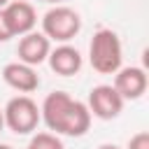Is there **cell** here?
Masks as SVG:
<instances>
[{"mask_svg":"<svg viewBox=\"0 0 149 149\" xmlns=\"http://www.w3.org/2000/svg\"><path fill=\"white\" fill-rule=\"evenodd\" d=\"M28 149H65V144L54 133H37V135H33Z\"/></svg>","mask_w":149,"mask_h":149,"instance_id":"cell-11","label":"cell"},{"mask_svg":"<svg viewBox=\"0 0 149 149\" xmlns=\"http://www.w3.org/2000/svg\"><path fill=\"white\" fill-rule=\"evenodd\" d=\"M40 116L47 123V128L54 130V135H68V137L86 135L93 119L86 102L74 100L65 91H51L40 107Z\"/></svg>","mask_w":149,"mask_h":149,"instance_id":"cell-1","label":"cell"},{"mask_svg":"<svg viewBox=\"0 0 149 149\" xmlns=\"http://www.w3.org/2000/svg\"><path fill=\"white\" fill-rule=\"evenodd\" d=\"M123 49L121 40L112 28H98L88 44V63L100 74H114L121 68Z\"/></svg>","mask_w":149,"mask_h":149,"instance_id":"cell-2","label":"cell"},{"mask_svg":"<svg viewBox=\"0 0 149 149\" xmlns=\"http://www.w3.org/2000/svg\"><path fill=\"white\" fill-rule=\"evenodd\" d=\"M114 91L126 100H137L144 95L147 86H149V79H147V72L144 68L140 65H128V68H119L114 72Z\"/></svg>","mask_w":149,"mask_h":149,"instance_id":"cell-7","label":"cell"},{"mask_svg":"<svg viewBox=\"0 0 149 149\" xmlns=\"http://www.w3.org/2000/svg\"><path fill=\"white\" fill-rule=\"evenodd\" d=\"M2 16L7 21V28H9L12 37H16V35L23 37V35L33 33L35 26H37V12L26 0H9L2 7Z\"/></svg>","mask_w":149,"mask_h":149,"instance_id":"cell-6","label":"cell"},{"mask_svg":"<svg viewBox=\"0 0 149 149\" xmlns=\"http://www.w3.org/2000/svg\"><path fill=\"white\" fill-rule=\"evenodd\" d=\"M0 149H12L9 144H5V142H0Z\"/></svg>","mask_w":149,"mask_h":149,"instance_id":"cell-17","label":"cell"},{"mask_svg":"<svg viewBox=\"0 0 149 149\" xmlns=\"http://www.w3.org/2000/svg\"><path fill=\"white\" fill-rule=\"evenodd\" d=\"M2 116H5V128H9L16 135L33 133L42 121L40 107L30 95H14L12 100H7V105L2 107Z\"/></svg>","mask_w":149,"mask_h":149,"instance_id":"cell-4","label":"cell"},{"mask_svg":"<svg viewBox=\"0 0 149 149\" xmlns=\"http://www.w3.org/2000/svg\"><path fill=\"white\" fill-rule=\"evenodd\" d=\"M2 79L9 88L19 91L21 95H28L33 91H37L40 86V74L35 68L21 63V61H14V63H7L2 68Z\"/></svg>","mask_w":149,"mask_h":149,"instance_id":"cell-8","label":"cell"},{"mask_svg":"<svg viewBox=\"0 0 149 149\" xmlns=\"http://www.w3.org/2000/svg\"><path fill=\"white\" fill-rule=\"evenodd\" d=\"M91 116H98L102 121L116 119L123 109V98L114 91L112 84H98L88 91V102H86Z\"/></svg>","mask_w":149,"mask_h":149,"instance_id":"cell-5","label":"cell"},{"mask_svg":"<svg viewBox=\"0 0 149 149\" xmlns=\"http://www.w3.org/2000/svg\"><path fill=\"white\" fill-rule=\"evenodd\" d=\"M9 37H12V33H9L7 21H5V16H2V9H0V42H7Z\"/></svg>","mask_w":149,"mask_h":149,"instance_id":"cell-13","label":"cell"},{"mask_svg":"<svg viewBox=\"0 0 149 149\" xmlns=\"http://www.w3.org/2000/svg\"><path fill=\"white\" fill-rule=\"evenodd\" d=\"M26 149H28V147H26Z\"/></svg>","mask_w":149,"mask_h":149,"instance_id":"cell-19","label":"cell"},{"mask_svg":"<svg viewBox=\"0 0 149 149\" xmlns=\"http://www.w3.org/2000/svg\"><path fill=\"white\" fill-rule=\"evenodd\" d=\"M40 2H51V5H58V2H63V0H40Z\"/></svg>","mask_w":149,"mask_h":149,"instance_id":"cell-16","label":"cell"},{"mask_svg":"<svg viewBox=\"0 0 149 149\" xmlns=\"http://www.w3.org/2000/svg\"><path fill=\"white\" fill-rule=\"evenodd\" d=\"M126 149H149V133H147V130L135 133V135L128 140Z\"/></svg>","mask_w":149,"mask_h":149,"instance_id":"cell-12","label":"cell"},{"mask_svg":"<svg viewBox=\"0 0 149 149\" xmlns=\"http://www.w3.org/2000/svg\"><path fill=\"white\" fill-rule=\"evenodd\" d=\"M49 51H51V42H49L42 33H37V30L23 35V37L19 40V47H16L19 61L26 63V65H30V68L44 63L47 56H49Z\"/></svg>","mask_w":149,"mask_h":149,"instance_id":"cell-9","label":"cell"},{"mask_svg":"<svg viewBox=\"0 0 149 149\" xmlns=\"http://www.w3.org/2000/svg\"><path fill=\"white\" fill-rule=\"evenodd\" d=\"M7 2H9V0H0V9H2V7L7 5Z\"/></svg>","mask_w":149,"mask_h":149,"instance_id":"cell-18","label":"cell"},{"mask_svg":"<svg viewBox=\"0 0 149 149\" xmlns=\"http://www.w3.org/2000/svg\"><path fill=\"white\" fill-rule=\"evenodd\" d=\"M47 61H49V68L56 74H61V77H72L84 65V58H81L79 49L72 47V44H58V47H54L49 51Z\"/></svg>","mask_w":149,"mask_h":149,"instance_id":"cell-10","label":"cell"},{"mask_svg":"<svg viewBox=\"0 0 149 149\" xmlns=\"http://www.w3.org/2000/svg\"><path fill=\"white\" fill-rule=\"evenodd\" d=\"M79 30H81V16L68 5H54L42 16V35L49 42L70 44V40H74Z\"/></svg>","mask_w":149,"mask_h":149,"instance_id":"cell-3","label":"cell"},{"mask_svg":"<svg viewBox=\"0 0 149 149\" xmlns=\"http://www.w3.org/2000/svg\"><path fill=\"white\" fill-rule=\"evenodd\" d=\"M5 130V116H2V109H0V133Z\"/></svg>","mask_w":149,"mask_h":149,"instance_id":"cell-15","label":"cell"},{"mask_svg":"<svg viewBox=\"0 0 149 149\" xmlns=\"http://www.w3.org/2000/svg\"><path fill=\"white\" fill-rule=\"evenodd\" d=\"M98 149H121L119 144H112V142H105V144H100Z\"/></svg>","mask_w":149,"mask_h":149,"instance_id":"cell-14","label":"cell"}]
</instances>
